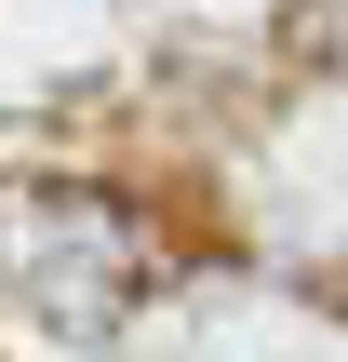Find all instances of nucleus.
<instances>
[{
    "instance_id": "f257e3e1",
    "label": "nucleus",
    "mask_w": 348,
    "mask_h": 362,
    "mask_svg": "<svg viewBox=\"0 0 348 362\" xmlns=\"http://www.w3.org/2000/svg\"><path fill=\"white\" fill-rule=\"evenodd\" d=\"M161 282V228L107 188L67 175H0V296L54 309V322H121Z\"/></svg>"
}]
</instances>
